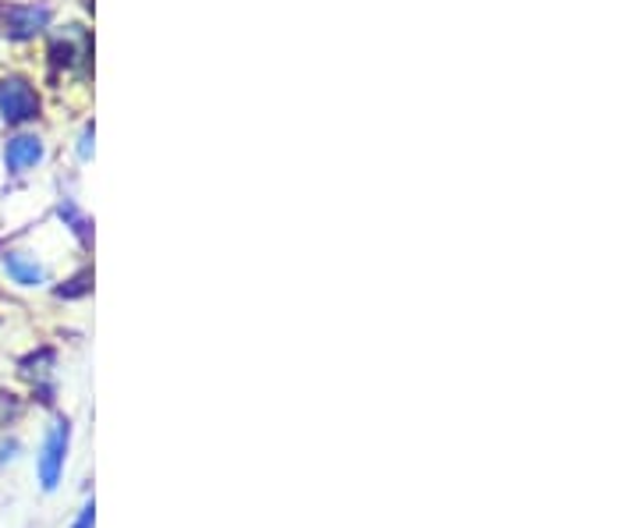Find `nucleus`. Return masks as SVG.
<instances>
[{
	"instance_id": "1",
	"label": "nucleus",
	"mask_w": 638,
	"mask_h": 528,
	"mask_svg": "<svg viewBox=\"0 0 638 528\" xmlns=\"http://www.w3.org/2000/svg\"><path fill=\"white\" fill-rule=\"evenodd\" d=\"M40 93L36 85L22 75H4L0 79V121L11 124V129H26L36 118H40Z\"/></svg>"
},
{
	"instance_id": "2",
	"label": "nucleus",
	"mask_w": 638,
	"mask_h": 528,
	"mask_svg": "<svg viewBox=\"0 0 638 528\" xmlns=\"http://www.w3.org/2000/svg\"><path fill=\"white\" fill-rule=\"evenodd\" d=\"M68 444H71V426L64 418H58L47 436H43V447H40V458H36V476H40L43 494H53L64 476V461H68Z\"/></svg>"
},
{
	"instance_id": "3",
	"label": "nucleus",
	"mask_w": 638,
	"mask_h": 528,
	"mask_svg": "<svg viewBox=\"0 0 638 528\" xmlns=\"http://www.w3.org/2000/svg\"><path fill=\"white\" fill-rule=\"evenodd\" d=\"M50 18H53V11L47 4H36V0H18V4L0 8V29H4L8 40L26 43V40H36V35L50 29Z\"/></svg>"
},
{
	"instance_id": "4",
	"label": "nucleus",
	"mask_w": 638,
	"mask_h": 528,
	"mask_svg": "<svg viewBox=\"0 0 638 528\" xmlns=\"http://www.w3.org/2000/svg\"><path fill=\"white\" fill-rule=\"evenodd\" d=\"M47 160V145L36 132H14L8 142H4V167L8 174L22 177L29 171H36L40 163Z\"/></svg>"
},
{
	"instance_id": "5",
	"label": "nucleus",
	"mask_w": 638,
	"mask_h": 528,
	"mask_svg": "<svg viewBox=\"0 0 638 528\" xmlns=\"http://www.w3.org/2000/svg\"><path fill=\"white\" fill-rule=\"evenodd\" d=\"M0 270H4L8 281L18 287H43L47 284V266L22 248H8L4 256H0Z\"/></svg>"
},
{
	"instance_id": "6",
	"label": "nucleus",
	"mask_w": 638,
	"mask_h": 528,
	"mask_svg": "<svg viewBox=\"0 0 638 528\" xmlns=\"http://www.w3.org/2000/svg\"><path fill=\"white\" fill-rule=\"evenodd\" d=\"M53 61L64 64V68H82L89 61V35L82 26H68L53 32V43H50Z\"/></svg>"
},
{
	"instance_id": "7",
	"label": "nucleus",
	"mask_w": 638,
	"mask_h": 528,
	"mask_svg": "<svg viewBox=\"0 0 638 528\" xmlns=\"http://www.w3.org/2000/svg\"><path fill=\"white\" fill-rule=\"evenodd\" d=\"M93 525H97V504L89 500V504H82V511H79V518L71 528H93Z\"/></svg>"
},
{
	"instance_id": "8",
	"label": "nucleus",
	"mask_w": 638,
	"mask_h": 528,
	"mask_svg": "<svg viewBox=\"0 0 638 528\" xmlns=\"http://www.w3.org/2000/svg\"><path fill=\"white\" fill-rule=\"evenodd\" d=\"M18 458V440H4L0 444V468H4L8 461H14Z\"/></svg>"
},
{
	"instance_id": "9",
	"label": "nucleus",
	"mask_w": 638,
	"mask_h": 528,
	"mask_svg": "<svg viewBox=\"0 0 638 528\" xmlns=\"http://www.w3.org/2000/svg\"><path fill=\"white\" fill-rule=\"evenodd\" d=\"M79 156H82V160L93 156V129L82 132V139H79Z\"/></svg>"
}]
</instances>
